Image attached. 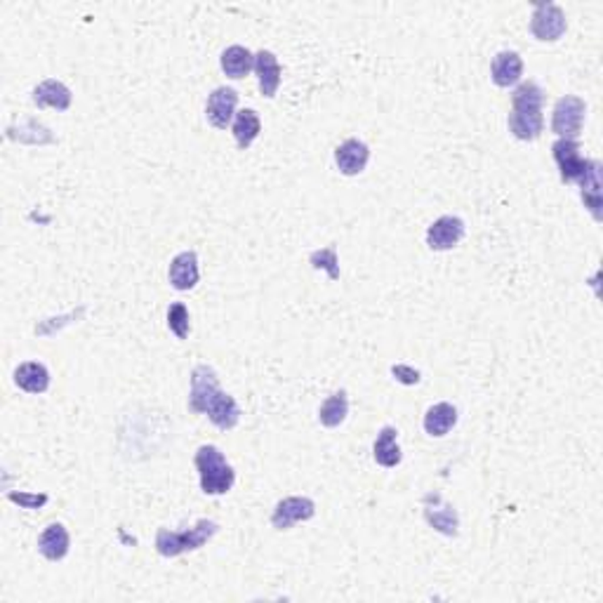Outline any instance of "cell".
I'll list each match as a JSON object with an SVG mask.
<instances>
[{"label": "cell", "instance_id": "obj_1", "mask_svg": "<svg viewBox=\"0 0 603 603\" xmlns=\"http://www.w3.org/2000/svg\"><path fill=\"white\" fill-rule=\"evenodd\" d=\"M545 90L537 83L528 81L514 90L511 94V113L507 119L510 132L521 142H535L545 130Z\"/></svg>", "mask_w": 603, "mask_h": 603}, {"label": "cell", "instance_id": "obj_2", "mask_svg": "<svg viewBox=\"0 0 603 603\" xmlns=\"http://www.w3.org/2000/svg\"><path fill=\"white\" fill-rule=\"evenodd\" d=\"M193 465L199 469L200 491L206 492V495H225V492L234 488L236 472L226 462L225 453L217 446H200L196 450Z\"/></svg>", "mask_w": 603, "mask_h": 603}, {"label": "cell", "instance_id": "obj_3", "mask_svg": "<svg viewBox=\"0 0 603 603\" xmlns=\"http://www.w3.org/2000/svg\"><path fill=\"white\" fill-rule=\"evenodd\" d=\"M219 526L215 521H208V519H200L193 528L187 530H170L161 528L155 533V552L165 556V559H174L180 554L196 552L210 540L212 535L217 533Z\"/></svg>", "mask_w": 603, "mask_h": 603}, {"label": "cell", "instance_id": "obj_4", "mask_svg": "<svg viewBox=\"0 0 603 603\" xmlns=\"http://www.w3.org/2000/svg\"><path fill=\"white\" fill-rule=\"evenodd\" d=\"M587 104L580 97L566 94L554 104L552 111V130L559 135V139H578L585 123Z\"/></svg>", "mask_w": 603, "mask_h": 603}, {"label": "cell", "instance_id": "obj_5", "mask_svg": "<svg viewBox=\"0 0 603 603\" xmlns=\"http://www.w3.org/2000/svg\"><path fill=\"white\" fill-rule=\"evenodd\" d=\"M566 14L556 3H540L535 5L530 17V31L542 43H556L566 33Z\"/></svg>", "mask_w": 603, "mask_h": 603}, {"label": "cell", "instance_id": "obj_6", "mask_svg": "<svg viewBox=\"0 0 603 603\" xmlns=\"http://www.w3.org/2000/svg\"><path fill=\"white\" fill-rule=\"evenodd\" d=\"M554 161L559 165L561 180L566 182V184H572V182H580L585 177L587 168H590V158H582L580 154V144L578 139H556L552 146Z\"/></svg>", "mask_w": 603, "mask_h": 603}, {"label": "cell", "instance_id": "obj_7", "mask_svg": "<svg viewBox=\"0 0 603 603\" xmlns=\"http://www.w3.org/2000/svg\"><path fill=\"white\" fill-rule=\"evenodd\" d=\"M222 386H219V377L217 373L212 370L210 366L206 363H200V366L193 368L191 373V394H189V408L193 412H208V405L215 398V394L219 392Z\"/></svg>", "mask_w": 603, "mask_h": 603}, {"label": "cell", "instance_id": "obj_8", "mask_svg": "<svg viewBox=\"0 0 603 603\" xmlns=\"http://www.w3.org/2000/svg\"><path fill=\"white\" fill-rule=\"evenodd\" d=\"M236 104H238V93L234 87H217V90H212V94L208 97L206 104V116L210 120L212 128H217V130H226L229 123L236 116Z\"/></svg>", "mask_w": 603, "mask_h": 603}, {"label": "cell", "instance_id": "obj_9", "mask_svg": "<svg viewBox=\"0 0 603 603\" xmlns=\"http://www.w3.org/2000/svg\"><path fill=\"white\" fill-rule=\"evenodd\" d=\"M316 514V504L309 498H286L280 500L271 514V526L276 530H288L297 521H309Z\"/></svg>", "mask_w": 603, "mask_h": 603}, {"label": "cell", "instance_id": "obj_10", "mask_svg": "<svg viewBox=\"0 0 603 603\" xmlns=\"http://www.w3.org/2000/svg\"><path fill=\"white\" fill-rule=\"evenodd\" d=\"M465 222L455 215H443L427 229V245L431 250H453L465 238Z\"/></svg>", "mask_w": 603, "mask_h": 603}, {"label": "cell", "instance_id": "obj_11", "mask_svg": "<svg viewBox=\"0 0 603 603\" xmlns=\"http://www.w3.org/2000/svg\"><path fill=\"white\" fill-rule=\"evenodd\" d=\"M424 519H427V523H430L434 530H439V533L450 535V537L457 535V526H460L457 511H455L453 504L446 502L441 495H427V498H424Z\"/></svg>", "mask_w": 603, "mask_h": 603}, {"label": "cell", "instance_id": "obj_12", "mask_svg": "<svg viewBox=\"0 0 603 603\" xmlns=\"http://www.w3.org/2000/svg\"><path fill=\"white\" fill-rule=\"evenodd\" d=\"M368 161H370V149L368 144L361 139H347L335 149V163L340 173L347 174V177H356L366 170Z\"/></svg>", "mask_w": 603, "mask_h": 603}, {"label": "cell", "instance_id": "obj_13", "mask_svg": "<svg viewBox=\"0 0 603 603\" xmlns=\"http://www.w3.org/2000/svg\"><path fill=\"white\" fill-rule=\"evenodd\" d=\"M199 255L193 250H184L170 262L168 279L174 290H191L199 283Z\"/></svg>", "mask_w": 603, "mask_h": 603}, {"label": "cell", "instance_id": "obj_14", "mask_svg": "<svg viewBox=\"0 0 603 603\" xmlns=\"http://www.w3.org/2000/svg\"><path fill=\"white\" fill-rule=\"evenodd\" d=\"M255 74H257V83H260V93L267 97V100H274L276 93H279L280 87V64L276 59L274 52L269 50H260L255 55Z\"/></svg>", "mask_w": 603, "mask_h": 603}, {"label": "cell", "instance_id": "obj_15", "mask_svg": "<svg viewBox=\"0 0 603 603\" xmlns=\"http://www.w3.org/2000/svg\"><path fill=\"white\" fill-rule=\"evenodd\" d=\"M580 196L585 200V208L591 212V217L601 222L603 208V182H601V163L591 161L585 177L580 180Z\"/></svg>", "mask_w": 603, "mask_h": 603}, {"label": "cell", "instance_id": "obj_16", "mask_svg": "<svg viewBox=\"0 0 603 603\" xmlns=\"http://www.w3.org/2000/svg\"><path fill=\"white\" fill-rule=\"evenodd\" d=\"M523 75V59L519 52L502 50L495 55L491 64V78L498 87H511L521 81Z\"/></svg>", "mask_w": 603, "mask_h": 603}, {"label": "cell", "instance_id": "obj_17", "mask_svg": "<svg viewBox=\"0 0 603 603\" xmlns=\"http://www.w3.org/2000/svg\"><path fill=\"white\" fill-rule=\"evenodd\" d=\"M31 100L38 109L52 106V109H57V111H67V109L71 106V100H74V94H71V90L64 85L62 81L48 78V81L38 83V85L33 87Z\"/></svg>", "mask_w": 603, "mask_h": 603}, {"label": "cell", "instance_id": "obj_18", "mask_svg": "<svg viewBox=\"0 0 603 603\" xmlns=\"http://www.w3.org/2000/svg\"><path fill=\"white\" fill-rule=\"evenodd\" d=\"M69 530L64 528L62 523H50L38 537V552L48 561H62L69 554Z\"/></svg>", "mask_w": 603, "mask_h": 603}, {"label": "cell", "instance_id": "obj_19", "mask_svg": "<svg viewBox=\"0 0 603 603\" xmlns=\"http://www.w3.org/2000/svg\"><path fill=\"white\" fill-rule=\"evenodd\" d=\"M208 417H210V422L217 427V430H234L238 422H241V408L234 401V396L225 394L219 389L215 394V398L208 405Z\"/></svg>", "mask_w": 603, "mask_h": 603}, {"label": "cell", "instance_id": "obj_20", "mask_svg": "<svg viewBox=\"0 0 603 603\" xmlns=\"http://www.w3.org/2000/svg\"><path fill=\"white\" fill-rule=\"evenodd\" d=\"M14 382L26 394H45L50 386V373L43 363L26 361L14 370Z\"/></svg>", "mask_w": 603, "mask_h": 603}, {"label": "cell", "instance_id": "obj_21", "mask_svg": "<svg viewBox=\"0 0 603 603\" xmlns=\"http://www.w3.org/2000/svg\"><path fill=\"white\" fill-rule=\"evenodd\" d=\"M219 64H222V71H225L229 78L234 81H241L250 71L255 69V55L248 50V48H243V45H231L222 52L219 57Z\"/></svg>", "mask_w": 603, "mask_h": 603}, {"label": "cell", "instance_id": "obj_22", "mask_svg": "<svg viewBox=\"0 0 603 603\" xmlns=\"http://www.w3.org/2000/svg\"><path fill=\"white\" fill-rule=\"evenodd\" d=\"M373 457L377 465L382 466H396L403 460V453H401V446H398V431L396 427H382L375 439L373 446Z\"/></svg>", "mask_w": 603, "mask_h": 603}, {"label": "cell", "instance_id": "obj_23", "mask_svg": "<svg viewBox=\"0 0 603 603\" xmlns=\"http://www.w3.org/2000/svg\"><path fill=\"white\" fill-rule=\"evenodd\" d=\"M457 424V408L453 403H436L431 405L427 415H424V431L434 439H441V436L448 434Z\"/></svg>", "mask_w": 603, "mask_h": 603}, {"label": "cell", "instance_id": "obj_24", "mask_svg": "<svg viewBox=\"0 0 603 603\" xmlns=\"http://www.w3.org/2000/svg\"><path fill=\"white\" fill-rule=\"evenodd\" d=\"M231 130H234V139H236L238 149H250L262 132V120L255 109H243V111H238L234 116V128Z\"/></svg>", "mask_w": 603, "mask_h": 603}, {"label": "cell", "instance_id": "obj_25", "mask_svg": "<svg viewBox=\"0 0 603 603\" xmlns=\"http://www.w3.org/2000/svg\"><path fill=\"white\" fill-rule=\"evenodd\" d=\"M347 415H349V398L344 389H340V392H335L333 396L325 398L324 403H321V408H318V420H321V424L328 427V430L340 427V424L347 420Z\"/></svg>", "mask_w": 603, "mask_h": 603}, {"label": "cell", "instance_id": "obj_26", "mask_svg": "<svg viewBox=\"0 0 603 603\" xmlns=\"http://www.w3.org/2000/svg\"><path fill=\"white\" fill-rule=\"evenodd\" d=\"M311 267L314 269H324V271H328L330 280H337L340 279V264H337V250L330 245V248H324V250H316V253H311L309 257Z\"/></svg>", "mask_w": 603, "mask_h": 603}, {"label": "cell", "instance_id": "obj_27", "mask_svg": "<svg viewBox=\"0 0 603 603\" xmlns=\"http://www.w3.org/2000/svg\"><path fill=\"white\" fill-rule=\"evenodd\" d=\"M168 328L180 340H187L189 337V309L182 302H174L168 309Z\"/></svg>", "mask_w": 603, "mask_h": 603}, {"label": "cell", "instance_id": "obj_28", "mask_svg": "<svg viewBox=\"0 0 603 603\" xmlns=\"http://www.w3.org/2000/svg\"><path fill=\"white\" fill-rule=\"evenodd\" d=\"M7 498L13 500L14 504H19V507H24V510H38V507H43L45 502H48V495H38V492H14L10 491L7 492Z\"/></svg>", "mask_w": 603, "mask_h": 603}, {"label": "cell", "instance_id": "obj_29", "mask_svg": "<svg viewBox=\"0 0 603 603\" xmlns=\"http://www.w3.org/2000/svg\"><path fill=\"white\" fill-rule=\"evenodd\" d=\"M392 375L401 382V385H417L420 382V370L411 366H403V363H398V366H392Z\"/></svg>", "mask_w": 603, "mask_h": 603}]
</instances>
